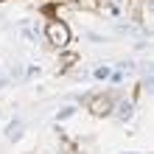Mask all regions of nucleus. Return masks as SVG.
I'll list each match as a JSON object with an SVG mask.
<instances>
[{
	"mask_svg": "<svg viewBox=\"0 0 154 154\" xmlns=\"http://www.w3.org/2000/svg\"><path fill=\"white\" fill-rule=\"evenodd\" d=\"M20 134H23V121H11L8 129H6V137L8 140H20Z\"/></svg>",
	"mask_w": 154,
	"mask_h": 154,
	"instance_id": "4",
	"label": "nucleus"
},
{
	"mask_svg": "<svg viewBox=\"0 0 154 154\" xmlns=\"http://www.w3.org/2000/svg\"><path fill=\"white\" fill-rule=\"evenodd\" d=\"M93 76H95V79H109V76H112V70H109V67H95V70H93Z\"/></svg>",
	"mask_w": 154,
	"mask_h": 154,
	"instance_id": "5",
	"label": "nucleus"
},
{
	"mask_svg": "<svg viewBox=\"0 0 154 154\" xmlns=\"http://www.w3.org/2000/svg\"><path fill=\"white\" fill-rule=\"evenodd\" d=\"M70 115H76V106H65V109H59L56 121H65V118H70Z\"/></svg>",
	"mask_w": 154,
	"mask_h": 154,
	"instance_id": "6",
	"label": "nucleus"
},
{
	"mask_svg": "<svg viewBox=\"0 0 154 154\" xmlns=\"http://www.w3.org/2000/svg\"><path fill=\"white\" fill-rule=\"evenodd\" d=\"M143 87H146L149 93H154V73H146V79H143Z\"/></svg>",
	"mask_w": 154,
	"mask_h": 154,
	"instance_id": "7",
	"label": "nucleus"
},
{
	"mask_svg": "<svg viewBox=\"0 0 154 154\" xmlns=\"http://www.w3.org/2000/svg\"><path fill=\"white\" fill-rule=\"evenodd\" d=\"M149 8H151V11H154V0H149Z\"/></svg>",
	"mask_w": 154,
	"mask_h": 154,
	"instance_id": "9",
	"label": "nucleus"
},
{
	"mask_svg": "<svg viewBox=\"0 0 154 154\" xmlns=\"http://www.w3.org/2000/svg\"><path fill=\"white\" fill-rule=\"evenodd\" d=\"M3 84H6V81H3V79H0V87H3Z\"/></svg>",
	"mask_w": 154,
	"mask_h": 154,
	"instance_id": "10",
	"label": "nucleus"
},
{
	"mask_svg": "<svg viewBox=\"0 0 154 154\" xmlns=\"http://www.w3.org/2000/svg\"><path fill=\"white\" fill-rule=\"evenodd\" d=\"M45 37H48V42L53 48H67L70 45V28H67V23H62V20H51L45 25Z\"/></svg>",
	"mask_w": 154,
	"mask_h": 154,
	"instance_id": "1",
	"label": "nucleus"
},
{
	"mask_svg": "<svg viewBox=\"0 0 154 154\" xmlns=\"http://www.w3.org/2000/svg\"><path fill=\"white\" fill-rule=\"evenodd\" d=\"M87 39H93V42H106V37H101V34H93V31L87 34Z\"/></svg>",
	"mask_w": 154,
	"mask_h": 154,
	"instance_id": "8",
	"label": "nucleus"
},
{
	"mask_svg": "<svg viewBox=\"0 0 154 154\" xmlns=\"http://www.w3.org/2000/svg\"><path fill=\"white\" fill-rule=\"evenodd\" d=\"M112 115H115V121H121V123H123V121H129V118L134 115V106H132V101H118Z\"/></svg>",
	"mask_w": 154,
	"mask_h": 154,
	"instance_id": "3",
	"label": "nucleus"
},
{
	"mask_svg": "<svg viewBox=\"0 0 154 154\" xmlns=\"http://www.w3.org/2000/svg\"><path fill=\"white\" fill-rule=\"evenodd\" d=\"M126 154H134V151H126Z\"/></svg>",
	"mask_w": 154,
	"mask_h": 154,
	"instance_id": "11",
	"label": "nucleus"
},
{
	"mask_svg": "<svg viewBox=\"0 0 154 154\" xmlns=\"http://www.w3.org/2000/svg\"><path fill=\"white\" fill-rule=\"evenodd\" d=\"M112 109H115V98L109 93L90 95V112H93V115H109Z\"/></svg>",
	"mask_w": 154,
	"mask_h": 154,
	"instance_id": "2",
	"label": "nucleus"
}]
</instances>
